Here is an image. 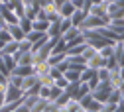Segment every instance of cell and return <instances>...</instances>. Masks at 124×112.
<instances>
[{
  "mask_svg": "<svg viewBox=\"0 0 124 112\" xmlns=\"http://www.w3.org/2000/svg\"><path fill=\"white\" fill-rule=\"evenodd\" d=\"M36 20H47V22H55L61 20V14H59V6L55 2H49L45 6H39L38 10V18Z\"/></svg>",
  "mask_w": 124,
  "mask_h": 112,
  "instance_id": "cell-1",
  "label": "cell"
},
{
  "mask_svg": "<svg viewBox=\"0 0 124 112\" xmlns=\"http://www.w3.org/2000/svg\"><path fill=\"white\" fill-rule=\"evenodd\" d=\"M112 90H114V89L108 85V83H101L95 90H93V97H95L99 102H102V104H104V102H108V98H110Z\"/></svg>",
  "mask_w": 124,
  "mask_h": 112,
  "instance_id": "cell-2",
  "label": "cell"
},
{
  "mask_svg": "<svg viewBox=\"0 0 124 112\" xmlns=\"http://www.w3.org/2000/svg\"><path fill=\"white\" fill-rule=\"evenodd\" d=\"M16 100H24V90L20 87H14L8 81V85H6V104L8 102H16Z\"/></svg>",
  "mask_w": 124,
  "mask_h": 112,
  "instance_id": "cell-3",
  "label": "cell"
},
{
  "mask_svg": "<svg viewBox=\"0 0 124 112\" xmlns=\"http://www.w3.org/2000/svg\"><path fill=\"white\" fill-rule=\"evenodd\" d=\"M67 65L75 71H85L87 69V59L83 55H67Z\"/></svg>",
  "mask_w": 124,
  "mask_h": 112,
  "instance_id": "cell-4",
  "label": "cell"
},
{
  "mask_svg": "<svg viewBox=\"0 0 124 112\" xmlns=\"http://www.w3.org/2000/svg\"><path fill=\"white\" fill-rule=\"evenodd\" d=\"M32 73L41 79V77H47L51 73V65H49V61H39V63H34L32 65Z\"/></svg>",
  "mask_w": 124,
  "mask_h": 112,
  "instance_id": "cell-5",
  "label": "cell"
},
{
  "mask_svg": "<svg viewBox=\"0 0 124 112\" xmlns=\"http://www.w3.org/2000/svg\"><path fill=\"white\" fill-rule=\"evenodd\" d=\"M0 16L4 18L6 24H18L20 22V18L16 16V12H14L12 8H8V6H4V4H0Z\"/></svg>",
  "mask_w": 124,
  "mask_h": 112,
  "instance_id": "cell-6",
  "label": "cell"
},
{
  "mask_svg": "<svg viewBox=\"0 0 124 112\" xmlns=\"http://www.w3.org/2000/svg\"><path fill=\"white\" fill-rule=\"evenodd\" d=\"M14 59H16V63L18 65H28V67H32L34 65V53L32 51H26V53H20V51H16L14 53Z\"/></svg>",
  "mask_w": 124,
  "mask_h": 112,
  "instance_id": "cell-7",
  "label": "cell"
},
{
  "mask_svg": "<svg viewBox=\"0 0 124 112\" xmlns=\"http://www.w3.org/2000/svg\"><path fill=\"white\" fill-rule=\"evenodd\" d=\"M6 30L10 31V36H12V39H14V41H22V39L26 37V31L20 28V24H8V26H6Z\"/></svg>",
  "mask_w": 124,
  "mask_h": 112,
  "instance_id": "cell-8",
  "label": "cell"
},
{
  "mask_svg": "<svg viewBox=\"0 0 124 112\" xmlns=\"http://www.w3.org/2000/svg\"><path fill=\"white\" fill-rule=\"evenodd\" d=\"M87 67H91V69H97V71H99V69L106 67V59H104V57L101 55V51H99V53H97L95 57H93V59H89V61H87Z\"/></svg>",
  "mask_w": 124,
  "mask_h": 112,
  "instance_id": "cell-9",
  "label": "cell"
},
{
  "mask_svg": "<svg viewBox=\"0 0 124 112\" xmlns=\"http://www.w3.org/2000/svg\"><path fill=\"white\" fill-rule=\"evenodd\" d=\"M85 18H87V12H85V10H75L69 20H71V24H73L75 28H81L83 22H85Z\"/></svg>",
  "mask_w": 124,
  "mask_h": 112,
  "instance_id": "cell-10",
  "label": "cell"
},
{
  "mask_svg": "<svg viewBox=\"0 0 124 112\" xmlns=\"http://www.w3.org/2000/svg\"><path fill=\"white\" fill-rule=\"evenodd\" d=\"M75 10H77V8L73 6L71 0H67L65 4H61V6H59V14H61V18H71Z\"/></svg>",
  "mask_w": 124,
  "mask_h": 112,
  "instance_id": "cell-11",
  "label": "cell"
},
{
  "mask_svg": "<svg viewBox=\"0 0 124 112\" xmlns=\"http://www.w3.org/2000/svg\"><path fill=\"white\" fill-rule=\"evenodd\" d=\"M59 22L61 20H55V22L49 24L47 31H45V36H47V37H61V26H59Z\"/></svg>",
  "mask_w": 124,
  "mask_h": 112,
  "instance_id": "cell-12",
  "label": "cell"
},
{
  "mask_svg": "<svg viewBox=\"0 0 124 112\" xmlns=\"http://www.w3.org/2000/svg\"><path fill=\"white\" fill-rule=\"evenodd\" d=\"M83 34V31H81V28H69L67 31H65V34H61V39H63V41H71V39H75L77 36H81Z\"/></svg>",
  "mask_w": 124,
  "mask_h": 112,
  "instance_id": "cell-13",
  "label": "cell"
},
{
  "mask_svg": "<svg viewBox=\"0 0 124 112\" xmlns=\"http://www.w3.org/2000/svg\"><path fill=\"white\" fill-rule=\"evenodd\" d=\"M39 81H38V77L36 75H28V77H24V81H22V90L26 92V90H30L32 87H36Z\"/></svg>",
  "mask_w": 124,
  "mask_h": 112,
  "instance_id": "cell-14",
  "label": "cell"
},
{
  "mask_svg": "<svg viewBox=\"0 0 124 112\" xmlns=\"http://www.w3.org/2000/svg\"><path fill=\"white\" fill-rule=\"evenodd\" d=\"M26 37H28L30 41H32V45H36L38 41H41V39H45V37H47V36H45L43 31H36V30H32V31H30V34H26Z\"/></svg>",
  "mask_w": 124,
  "mask_h": 112,
  "instance_id": "cell-15",
  "label": "cell"
},
{
  "mask_svg": "<svg viewBox=\"0 0 124 112\" xmlns=\"http://www.w3.org/2000/svg\"><path fill=\"white\" fill-rule=\"evenodd\" d=\"M65 59H67V53H51L47 61H49V65H51V67H57L59 63H63Z\"/></svg>",
  "mask_w": 124,
  "mask_h": 112,
  "instance_id": "cell-16",
  "label": "cell"
},
{
  "mask_svg": "<svg viewBox=\"0 0 124 112\" xmlns=\"http://www.w3.org/2000/svg\"><path fill=\"white\" fill-rule=\"evenodd\" d=\"M10 75H18V77H28V75H34L32 73V67L28 65H16V69H14Z\"/></svg>",
  "mask_w": 124,
  "mask_h": 112,
  "instance_id": "cell-17",
  "label": "cell"
},
{
  "mask_svg": "<svg viewBox=\"0 0 124 112\" xmlns=\"http://www.w3.org/2000/svg\"><path fill=\"white\" fill-rule=\"evenodd\" d=\"M65 79H67L69 83H81V71L67 69V71H65Z\"/></svg>",
  "mask_w": 124,
  "mask_h": 112,
  "instance_id": "cell-18",
  "label": "cell"
},
{
  "mask_svg": "<svg viewBox=\"0 0 124 112\" xmlns=\"http://www.w3.org/2000/svg\"><path fill=\"white\" fill-rule=\"evenodd\" d=\"M49 24H51V22H47V20H34V22H32V28H34L36 31H43V34H45L47 28H49Z\"/></svg>",
  "mask_w": 124,
  "mask_h": 112,
  "instance_id": "cell-19",
  "label": "cell"
},
{
  "mask_svg": "<svg viewBox=\"0 0 124 112\" xmlns=\"http://www.w3.org/2000/svg\"><path fill=\"white\" fill-rule=\"evenodd\" d=\"M18 51V41H8L6 45H4V49L2 51H0V53H2V55H14V53H16Z\"/></svg>",
  "mask_w": 124,
  "mask_h": 112,
  "instance_id": "cell-20",
  "label": "cell"
},
{
  "mask_svg": "<svg viewBox=\"0 0 124 112\" xmlns=\"http://www.w3.org/2000/svg\"><path fill=\"white\" fill-rule=\"evenodd\" d=\"M63 108H67L69 112H87V110L81 106V102H79V100H73V98H71V100L67 102V106H63Z\"/></svg>",
  "mask_w": 124,
  "mask_h": 112,
  "instance_id": "cell-21",
  "label": "cell"
},
{
  "mask_svg": "<svg viewBox=\"0 0 124 112\" xmlns=\"http://www.w3.org/2000/svg\"><path fill=\"white\" fill-rule=\"evenodd\" d=\"M47 104H49V100H45V98H38V100H36V104L30 108V112H43Z\"/></svg>",
  "mask_w": 124,
  "mask_h": 112,
  "instance_id": "cell-22",
  "label": "cell"
},
{
  "mask_svg": "<svg viewBox=\"0 0 124 112\" xmlns=\"http://www.w3.org/2000/svg\"><path fill=\"white\" fill-rule=\"evenodd\" d=\"M18 51L20 53H26V51H32V41L28 37H24L22 41H18Z\"/></svg>",
  "mask_w": 124,
  "mask_h": 112,
  "instance_id": "cell-23",
  "label": "cell"
},
{
  "mask_svg": "<svg viewBox=\"0 0 124 112\" xmlns=\"http://www.w3.org/2000/svg\"><path fill=\"white\" fill-rule=\"evenodd\" d=\"M89 92H91V87L87 83H79V89H77V100H81L85 94H89Z\"/></svg>",
  "mask_w": 124,
  "mask_h": 112,
  "instance_id": "cell-24",
  "label": "cell"
},
{
  "mask_svg": "<svg viewBox=\"0 0 124 112\" xmlns=\"http://www.w3.org/2000/svg\"><path fill=\"white\" fill-rule=\"evenodd\" d=\"M38 81H39V85H41V87H47V89H53V87H55V79H53L51 75L41 77V79H38Z\"/></svg>",
  "mask_w": 124,
  "mask_h": 112,
  "instance_id": "cell-25",
  "label": "cell"
},
{
  "mask_svg": "<svg viewBox=\"0 0 124 112\" xmlns=\"http://www.w3.org/2000/svg\"><path fill=\"white\" fill-rule=\"evenodd\" d=\"M99 53V49H97V47H93V45H89L87 43V47H85V51H83V57L89 61V59H93V57H95Z\"/></svg>",
  "mask_w": 124,
  "mask_h": 112,
  "instance_id": "cell-26",
  "label": "cell"
},
{
  "mask_svg": "<svg viewBox=\"0 0 124 112\" xmlns=\"http://www.w3.org/2000/svg\"><path fill=\"white\" fill-rule=\"evenodd\" d=\"M61 94H63V89H59V87H53L51 90H49V102H55Z\"/></svg>",
  "mask_w": 124,
  "mask_h": 112,
  "instance_id": "cell-27",
  "label": "cell"
},
{
  "mask_svg": "<svg viewBox=\"0 0 124 112\" xmlns=\"http://www.w3.org/2000/svg\"><path fill=\"white\" fill-rule=\"evenodd\" d=\"M18 24H20V28L26 31V34H30V31L34 30V28H32V20H28V18H20V22H18Z\"/></svg>",
  "mask_w": 124,
  "mask_h": 112,
  "instance_id": "cell-28",
  "label": "cell"
},
{
  "mask_svg": "<svg viewBox=\"0 0 124 112\" xmlns=\"http://www.w3.org/2000/svg\"><path fill=\"white\" fill-rule=\"evenodd\" d=\"M102 106H104L102 102H99L95 97H93V102L89 104V108H87V110H93V112H101V110H102Z\"/></svg>",
  "mask_w": 124,
  "mask_h": 112,
  "instance_id": "cell-29",
  "label": "cell"
},
{
  "mask_svg": "<svg viewBox=\"0 0 124 112\" xmlns=\"http://www.w3.org/2000/svg\"><path fill=\"white\" fill-rule=\"evenodd\" d=\"M6 85H0V110H2L4 104H6Z\"/></svg>",
  "mask_w": 124,
  "mask_h": 112,
  "instance_id": "cell-30",
  "label": "cell"
},
{
  "mask_svg": "<svg viewBox=\"0 0 124 112\" xmlns=\"http://www.w3.org/2000/svg\"><path fill=\"white\" fill-rule=\"evenodd\" d=\"M108 77H110V73H108L106 67L99 69V79H101V83H108Z\"/></svg>",
  "mask_w": 124,
  "mask_h": 112,
  "instance_id": "cell-31",
  "label": "cell"
},
{
  "mask_svg": "<svg viewBox=\"0 0 124 112\" xmlns=\"http://www.w3.org/2000/svg\"><path fill=\"white\" fill-rule=\"evenodd\" d=\"M79 102H81V106H83V108L87 110V108H89V104L93 102V92H89V94H85V97H83V98H81Z\"/></svg>",
  "mask_w": 124,
  "mask_h": 112,
  "instance_id": "cell-32",
  "label": "cell"
},
{
  "mask_svg": "<svg viewBox=\"0 0 124 112\" xmlns=\"http://www.w3.org/2000/svg\"><path fill=\"white\" fill-rule=\"evenodd\" d=\"M67 85H69V81H67V79H65V73H63V77H59L57 79V81H55V87H59V89H67Z\"/></svg>",
  "mask_w": 124,
  "mask_h": 112,
  "instance_id": "cell-33",
  "label": "cell"
},
{
  "mask_svg": "<svg viewBox=\"0 0 124 112\" xmlns=\"http://www.w3.org/2000/svg\"><path fill=\"white\" fill-rule=\"evenodd\" d=\"M24 6H34V8H39V0H22Z\"/></svg>",
  "mask_w": 124,
  "mask_h": 112,
  "instance_id": "cell-34",
  "label": "cell"
},
{
  "mask_svg": "<svg viewBox=\"0 0 124 112\" xmlns=\"http://www.w3.org/2000/svg\"><path fill=\"white\" fill-rule=\"evenodd\" d=\"M49 75H51V77L55 79V81H57L59 77H63V71H59L57 67H51V73H49Z\"/></svg>",
  "mask_w": 124,
  "mask_h": 112,
  "instance_id": "cell-35",
  "label": "cell"
},
{
  "mask_svg": "<svg viewBox=\"0 0 124 112\" xmlns=\"http://www.w3.org/2000/svg\"><path fill=\"white\" fill-rule=\"evenodd\" d=\"M43 112H59V108H57L53 102H49L47 106H45V110H43Z\"/></svg>",
  "mask_w": 124,
  "mask_h": 112,
  "instance_id": "cell-36",
  "label": "cell"
},
{
  "mask_svg": "<svg viewBox=\"0 0 124 112\" xmlns=\"http://www.w3.org/2000/svg\"><path fill=\"white\" fill-rule=\"evenodd\" d=\"M114 112H124V102H122V100L116 104V110H114Z\"/></svg>",
  "mask_w": 124,
  "mask_h": 112,
  "instance_id": "cell-37",
  "label": "cell"
},
{
  "mask_svg": "<svg viewBox=\"0 0 124 112\" xmlns=\"http://www.w3.org/2000/svg\"><path fill=\"white\" fill-rule=\"evenodd\" d=\"M6 26H8V24H6V22H4V18H2V16H0V30H4V28H6Z\"/></svg>",
  "mask_w": 124,
  "mask_h": 112,
  "instance_id": "cell-38",
  "label": "cell"
},
{
  "mask_svg": "<svg viewBox=\"0 0 124 112\" xmlns=\"http://www.w3.org/2000/svg\"><path fill=\"white\" fill-rule=\"evenodd\" d=\"M6 43H8V41H4L2 37H0V51H2V49H4V45H6Z\"/></svg>",
  "mask_w": 124,
  "mask_h": 112,
  "instance_id": "cell-39",
  "label": "cell"
},
{
  "mask_svg": "<svg viewBox=\"0 0 124 112\" xmlns=\"http://www.w3.org/2000/svg\"><path fill=\"white\" fill-rule=\"evenodd\" d=\"M49 2H53V0H39V6H45V4H49Z\"/></svg>",
  "mask_w": 124,
  "mask_h": 112,
  "instance_id": "cell-40",
  "label": "cell"
},
{
  "mask_svg": "<svg viewBox=\"0 0 124 112\" xmlns=\"http://www.w3.org/2000/svg\"><path fill=\"white\" fill-rule=\"evenodd\" d=\"M53 2H55L57 6H61V4H65V2H67V0H53Z\"/></svg>",
  "mask_w": 124,
  "mask_h": 112,
  "instance_id": "cell-41",
  "label": "cell"
},
{
  "mask_svg": "<svg viewBox=\"0 0 124 112\" xmlns=\"http://www.w3.org/2000/svg\"><path fill=\"white\" fill-rule=\"evenodd\" d=\"M59 112H69V110L67 108H59Z\"/></svg>",
  "mask_w": 124,
  "mask_h": 112,
  "instance_id": "cell-42",
  "label": "cell"
}]
</instances>
